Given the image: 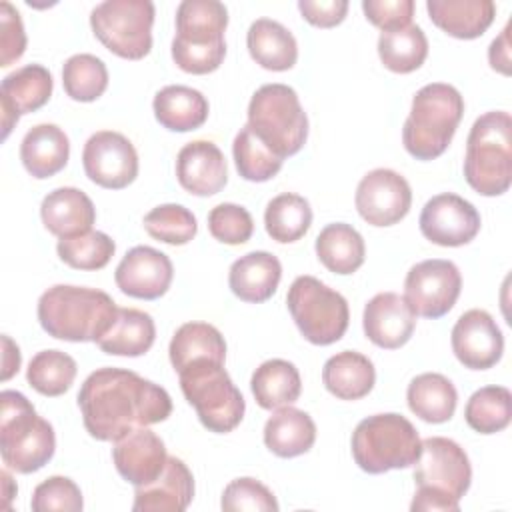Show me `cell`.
<instances>
[{"label":"cell","mask_w":512,"mask_h":512,"mask_svg":"<svg viewBox=\"0 0 512 512\" xmlns=\"http://www.w3.org/2000/svg\"><path fill=\"white\" fill-rule=\"evenodd\" d=\"M194 498V478L188 466L168 456L162 474L150 484L134 488V512H182Z\"/></svg>","instance_id":"cell-23"},{"label":"cell","mask_w":512,"mask_h":512,"mask_svg":"<svg viewBox=\"0 0 512 512\" xmlns=\"http://www.w3.org/2000/svg\"><path fill=\"white\" fill-rule=\"evenodd\" d=\"M246 46L252 60L272 72L290 70L298 60L296 38L284 24L272 18H258L250 24Z\"/></svg>","instance_id":"cell-29"},{"label":"cell","mask_w":512,"mask_h":512,"mask_svg":"<svg viewBox=\"0 0 512 512\" xmlns=\"http://www.w3.org/2000/svg\"><path fill=\"white\" fill-rule=\"evenodd\" d=\"M366 18L382 32L410 26L414 16V0H364Z\"/></svg>","instance_id":"cell-49"},{"label":"cell","mask_w":512,"mask_h":512,"mask_svg":"<svg viewBox=\"0 0 512 512\" xmlns=\"http://www.w3.org/2000/svg\"><path fill=\"white\" fill-rule=\"evenodd\" d=\"M180 388L204 428L216 434L232 432L244 418L246 402L232 378L216 360H194L178 372Z\"/></svg>","instance_id":"cell-8"},{"label":"cell","mask_w":512,"mask_h":512,"mask_svg":"<svg viewBox=\"0 0 512 512\" xmlns=\"http://www.w3.org/2000/svg\"><path fill=\"white\" fill-rule=\"evenodd\" d=\"M410 510L412 512H420V510H424V512H430V510L432 512H458L460 502L446 494L428 490V488H416Z\"/></svg>","instance_id":"cell-51"},{"label":"cell","mask_w":512,"mask_h":512,"mask_svg":"<svg viewBox=\"0 0 512 512\" xmlns=\"http://www.w3.org/2000/svg\"><path fill=\"white\" fill-rule=\"evenodd\" d=\"M282 278L280 260L264 250H254L232 262L228 286L236 298L250 304H260L272 298Z\"/></svg>","instance_id":"cell-25"},{"label":"cell","mask_w":512,"mask_h":512,"mask_svg":"<svg viewBox=\"0 0 512 512\" xmlns=\"http://www.w3.org/2000/svg\"><path fill=\"white\" fill-rule=\"evenodd\" d=\"M250 388L256 404L264 410H276L290 406L298 400L302 392V380L298 368L282 358H272L262 362L252 378Z\"/></svg>","instance_id":"cell-34"},{"label":"cell","mask_w":512,"mask_h":512,"mask_svg":"<svg viewBox=\"0 0 512 512\" xmlns=\"http://www.w3.org/2000/svg\"><path fill=\"white\" fill-rule=\"evenodd\" d=\"M64 92L76 102H94L108 88V68L94 54H74L62 66Z\"/></svg>","instance_id":"cell-42"},{"label":"cell","mask_w":512,"mask_h":512,"mask_svg":"<svg viewBox=\"0 0 512 512\" xmlns=\"http://www.w3.org/2000/svg\"><path fill=\"white\" fill-rule=\"evenodd\" d=\"M30 506L34 512H80L84 500L74 480L68 476H50L34 488Z\"/></svg>","instance_id":"cell-46"},{"label":"cell","mask_w":512,"mask_h":512,"mask_svg":"<svg viewBox=\"0 0 512 512\" xmlns=\"http://www.w3.org/2000/svg\"><path fill=\"white\" fill-rule=\"evenodd\" d=\"M170 362L176 372H180L184 366H188L194 360H226V342L218 328H214L208 322H186L182 324L168 346Z\"/></svg>","instance_id":"cell-36"},{"label":"cell","mask_w":512,"mask_h":512,"mask_svg":"<svg viewBox=\"0 0 512 512\" xmlns=\"http://www.w3.org/2000/svg\"><path fill=\"white\" fill-rule=\"evenodd\" d=\"M232 154L238 174L248 182H266L282 168V158L276 156L252 130L242 126L232 142Z\"/></svg>","instance_id":"cell-41"},{"label":"cell","mask_w":512,"mask_h":512,"mask_svg":"<svg viewBox=\"0 0 512 512\" xmlns=\"http://www.w3.org/2000/svg\"><path fill=\"white\" fill-rule=\"evenodd\" d=\"M366 338L378 348L396 350L404 346L416 328V314L396 292H380L372 296L362 314Z\"/></svg>","instance_id":"cell-21"},{"label":"cell","mask_w":512,"mask_h":512,"mask_svg":"<svg viewBox=\"0 0 512 512\" xmlns=\"http://www.w3.org/2000/svg\"><path fill=\"white\" fill-rule=\"evenodd\" d=\"M286 304L300 334L316 346L338 342L348 328L346 298L314 276H298L288 288Z\"/></svg>","instance_id":"cell-10"},{"label":"cell","mask_w":512,"mask_h":512,"mask_svg":"<svg viewBox=\"0 0 512 512\" xmlns=\"http://www.w3.org/2000/svg\"><path fill=\"white\" fill-rule=\"evenodd\" d=\"M0 404V454L4 466L18 474L40 470L56 450L52 424L36 414L22 392L2 390Z\"/></svg>","instance_id":"cell-6"},{"label":"cell","mask_w":512,"mask_h":512,"mask_svg":"<svg viewBox=\"0 0 512 512\" xmlns=\"http://www.w3.org/2000/svg\"><path fill=\"white\" fill-rule=\"evenodd\" d=\"M408 408L424 422L442 424L454 416L458 392L454 384L438 372H424L412 378L406 390Z\"/></svg>","instance_id":"cell-33"},{"label":"cell","mask_w":512,"mask_h":512,"mask_svg":"<svg viewBox=\"0 0 512 512\" xmlns=\"http://www.w3.org/2000/svg\"><path fill=\"white\" fill-rule=\"evenodd\" d=\"M414 482L418 488H428L460 502L472 482L468 454L458 442L444 436L422 440L420 456L414 462Z\"/></svg>","instance_id":"cell-13"},{"label":"cell","mask_w":512,"mask_h":512,"mask_svg":"<svg viewBox=\"0 0 512 512\" xmlns=\"http://www.w3.org/2000/svg\"><path fill=\"white\" fill-rule=\"evenodd\" d=\"M52 88V74L42 64H26L4 76L0 84V120L4 140L22 114L36 112L50 100Z\"/></svg>","instance_id":"cell-19"},{"label":"cell","mask_w":512,"mask_h":512,"mask_svg":"<svg viewBox=\"0 0 512 512\" xmlns=\"http://www.w3.org/2000/svg\"><path fill=\"white\" fill-rule=\"evenodd\" d=\"M354 204L368 224L392 226L408 214L412 190L402 174L390 168H374L358 182Z\"/></svg>","instance_id":"cell-15"},{"label":"cell","mask_w":512,"mask_h":512,"mask_svg":"<svg viewBox=\"0 0 512 512\" xmlns=\"http://www.w3.org/2000/svg\"><path fill=\"white\" fill-rule=\"evenodd\" d=\"M378 56L390 72H414L428 56V38L416 24L382 32L378 38Z\"/></svg>","instance_id":"cell-37"},{"label":"cell","mask_w":512,"mask_h":512,"mask_svg":"<svg viewBox=\"0 0 512 512\" xmlns=\"http://www.w3.org/2000/svg\"><path fill=\"white\" fill-rule=\"evenodd\" d=\"M316 442V424L308 412L294 406L276 408L264 424V444L280 458L306 454Z\"/></svg>","instance_id":"cell-28"},{"label":"cell","mask_w":512,"mask_h":512,"mask_svg":"<svg viewBox=\"0 0 512 512\" xmlns=\"http://www.w3.org/2000/svg\"><path fill=\"white\" fill-rule=\"evenodd\" d=\"M316 256L330 272L352 274L364 264V238L346 222L328 224L316 236Z\"/></svg>","instance_id":"cell-35"},{"label":"cell","mask_w":512,"mask_h":512,"mask_svg":"<svg viewBox=\"0 0 512 512\" xmlns=\"http://www.w3.org/2000/svg\"><path fill=\"white\" fill-rule=\"evenodd\" d=\"M154 4L150 0H106L92 8L94 36L116 56L140 60L152 48Z\"/></svg>","instance_id":"cell-11"},{"label":"cell","mask_w":512,"mask_h":512,"mask_svg":"<svg viewBox=\"0 0 512 512\" xmlns=\"http://www.w3.org/2000/svg\"><path fill=\"white\" fill-rule=\"evenodd\" d=\"M166 460L168 454L162 438L148 428H136L114 440L112 446V462L118 474L134 488L156 480Z\"/></svg>","instance_id":"cell-20"},{"label":"cell","mask_w":512,"mask_h":512,"mask_svg":"<svg viewBox=\"0 0 512 512\" xmlns=\"http://www.w3.org/2000/svg\"><path fill=\"white\" fill-rule=\"evenodd\" d=\"M70 158V140L56 124L32 126L20 144V160L26 172L38 180L58 174Z\"/></svg>","instance_id":"cell-26"},{"label":"cell","mask_w":512,"mask_h":512,"mask_svg":"<svg viewBox=\"0 0 512 512\" xmlns=\"http://www.w3.org/2000/svg\"><path fill=\"white\" fill-rule=\"evenodd\" d=\"M176 178L194 196L218 194L228 182L222 150L210 140H192L176 156Z\"/></svg>","instance_id":"cell-22"},{"label":"cell","mask_w":512,"mask_h":512,"mask_svg":"<svg viewBox=\"0 0 512 512\" xmlns=\"http://www.w3.org/2000/svg\"><path fill=\"white\" fill-rule=\"evenodd\" d=\"M312 224V208L308 200L294 192L274 196L264 210V226L272 240L290 244L300 240Z\"/></svg>","instance_id":"cell-38"},{"label":"cell","mask_w":512,"mask_h":512,"mask_svg":"<svg viewBox=\"0 0 512 512\" xmlns=\"http://www.w3.org/2000/svg\"><path fill=\"white\" fill-rule=\"evenodd\" d=\"M488 62L496 72L510 76V22L504 26L500 36L492 40L488 48Z\"/></svg>","instance_id":"cell-52"},{"label":"cell","mask_w":512,"mask_h":512,"mask_svg":"<svg viewBox=\"0 0 512 512\" xmlns=\"http://www.w3.org/2000/svg\"><path fill=\"white\" fill-rule=\"evenodd\" d=\"M228 10L218 0H182L176 8L172 60L188 74H210L226 56Z\"/></svg>","instance_id":"cell-3"},{"label":"cell","mask_w":512,"mask_h":512,"mask_svg":"<svg viewBox=\"0 0 512 512\" xmlns=\"http://www.w3.org/2000/svg\"><path fill=\"white\" fill-rule=\"evenodd\" d=\"M248 126L282 160L300 152L308 138V116L296 90L278 82L252 94Z\"/></svg>","instance_id":"cell-9"},{"label":"cell","mask_w":512,"mask_h":512,"mask_svg":"<svg viewBox=\"0 0 512 512\" xmlns=\"http://www.w3.org/2000/svg\"><path fill=\"white\" fill-rule=\"evenodd\" d=\"M464 114V98L444 82L422 86L402 128V144L416 160H434L450 146Z\"/></svg>","instance_id":"cell-4"},{"label":"cell","mask_w":512,"mask_h":512,"mask_svg":"<svg viewBox=\"0 0 512 512\" xmlns=\"http://www.w3.org/2000/svg\"><path fill=\"white\" fill-rule=\"evenodd\" d=\"M56 252L64 264L76 270H100L116 252L114 240L98 230H88L78 236L60 238Z\"/></svg>","instance_id":"cell-43"},{"label":"cell","mask_w":512,"mask_h":512,"mask_svg":"<svg viewBox=\"0 0 512 512\" xmlns=\"http://www.w3.org/2000/svg\"><path fill=\"white\" fill-rule=\"evenodd\" d=\"M40 218L50 234L70 238L92 230L96 208L90 196L80 188L62 186L44 196L40 204Z\"/></svg>","instance_id":"cell-24"},{"label":"cell","mask_w":512,"mask_h":512,"mask_svg":"<svg viewBox=\"0 0 512 512\" xmlns=\"http://www.w3.org/2000/svg\"><path fill=\"white\" fill-rule=\"evenodd\" d=\"M352 458L368 474L408 468L420 456L422 440L414 424L396 412L374 414L352 432Z\"/></svg>","instance_id":"cell-7"},{"label":"cell","mask_w":512,"mask_h":512,"mask_svg":"<svg viewBox=\"0 0 512 512\" xmlns=\"http://www.w3.org/2000/svg\"><path fill=\"white\" fill-rule=\"evenodd\" d=\"M426 10L440 30L460 40L482 36L496 14L492 0H428Z\"/></svg>","instance_id":"cell-27"},{"label":"cell","mask_w":512,"mask_h":512,"mask_svg":"<svg viewBox=\"0 0 512 512\" xmlns=\"http://www.w3.org/2000/svg\"><path fill=\"white\" fill-rule=\"evenodd\" d=\"M208 230L218 242L238 246L250 240L254 220L244 206L222 202L208 212Z\"/></svg>","instance_id":"cell-45"},{"label":"cell","mask_w":512,"mask_h":512,"mask_svg":"<svg viewBox=\"0 0 512 512\" xmlns=\"http://www.w3.org/2000/svg\"><path fill=\"white\" fill-rule=\"evenodd\" d=\"M466 424L478 434L502 432L512 420V394L504 386L476 390L464 408Z\"/></svg>","instance_id":"cell-39"},{"label":"cell","mask_w":512,"mask_h":512,"mask_svg":"<svg viewBox=\"0 0 512 512\" xmlns=\"http://www.w3.org/2000/svg\"><path fill=\"white\" fill-rule=\"evenodd\" d=\"M462 290V276L454 262L430 258L414 264L404 280V300L416 316L440 318L448 314Z\"/></svg>","instance_id":"cell-12"},{"label":"cell","mask_w":512,"mask_h":512,"mask_svg":"<svg viewBox=\"0 0 512 512\" xmlns=\"http://www.w3.org/2000/svg\"><path fill=\"white\" fill-rule=\"evenodd\" d=\"M144 228L154 240L172 246L188 244L198 232L194 214L182 204H160L152 208L144 216Z\"/></svg>","instance_id":"cell-44"},{"label":"cell","mask_w":512,"mask_h":512,"mask_svg":"<svg viewBox=\"0 0 512 512\" xmlns=\"http://www.w3.org/2000/svg\"><path fill=\"white\" fill-rule=\"evenodd\" d=\"M0 478H2V488H4V508H10V500L16 496V484L12 482V476L8 474V470H2V474H0Z\"/></svg>","instance_id":"cell-54"},{"label":"cell","mask_w":512,"mask_h":512,"mask_svg":"<svg viewBox=\"0 0 512 512\" xmlns=\"http://www.w3.org/2000/svg\"><path fill=\"white\" fill-rule=\"evenodd\" d=\"M26 50V32L20 12L6 0L0 2V66H10Z\"/></svg>","instance_id":"cell-48"},{"label":"cell","mask_w":512,"mask_h":512,"mask_svg":"<svg viewBox=\"0 0 512 512\" xmlns=\"http://www.w3.org/2000/svg\"><path fill=\"white\" fill-rule=\"evenodd\" d=\"M154 116L166 130L190 132L200 128L208 118V100L196 88L170 84L156 92Z\"/></svg>","instance_id":"cell-31"},{"label":"cell","mask_w":512,"mask_h":512,"mask_svg":"<svg viewBox=\"0 0 512 512\" xmlns=\"http://www.w3.org/2000/svg\"><path fill=\"white\" fill-rule=\"evenodd\" d=\"M2 344H4V356H2V380H10L18 370H20V350L18 346L12 342L10 336H2Z\"/></svg>","instance_id":"cell-53"},{"label":"cell","mask_w":512,"mask_h":512,"mask_svg":"<svg viewBox=\"0 0 512 512\" xmlns=\"http://www.w3.org/2000/svg\"><path fill=\"white\" fill-rule=\"evenodd\" d=\"M220 506L226 512H242V510L276 512L278 510V502L274 494L262 482L250 476L232 480L222 492Z\"/></svg>","instance_id":"cell-47"},{"label":"cell","mask_w":512,"mask_h":512,"mask_svg":"<svg viewBox=\"0 0 512 512\" xmlns=\"http://www.w3.org/2000/svg\"><path fill=\"white\" fill-rule=\"evenodd\" d=\"M156 338V326L148 312L138 308H118L110 328L96 340L98 348L112 356H142Z\"/></svg>","instance_id":"cell-32"},{"label":"cell","mask_w":512,"mask_h":512,"mask_svg":"<svg viewBox=\"0 0 512 512\" xmlns=\"http://www.w3.org/2000/svg\"><path fill=\"white\" fill-rule=\"evenodd\" d=\"M174 268L170 258L152 246L130 248L116 266V286L132 298L156 300L172 284Z\"/></svg>","instance_id":"cell-18"},{"label":"cell","mask_w":512,"mask_h":512,"mask_svg":"<svg viewBox=\"0 0 512 512\" xmlns=\"http://www.w3.org/2000/svg\"><path fill=\"white\" fill-rule=\"evenodd\" d=\"M36 312L48 336L66 342H96L114 322L118 306L102 290L56 284L40 296Z\"/></svg>","instance_id":"cell-2"},{"label":"cell","mask_w":512,"mask_h":512,"mask_svg":"<svg viewBox=\"0 0 512 512\" xmlns=\"http://www.w3.org/2000/svg\"><path fill=\"white\" fill-rule=\"evenodd\" d=\"M322 382L326 390L340 400H360L374 388L376 370L368 356L354 350H342L326 360Z\"/></svg>","instance_id":"cell-30"},{"label":"cell","mask_w":512,"mask_h":512,"mask_svg":"<svg viewBox=\"0 0 512 512\" xmlns=\"http://www.w3.org/2000/svg\"><path fill=\"white\" fill-rule=\"evenodd\" d=\"M86 176L108 190H122L138 176V154L134 144L120 132H94L82 150Z\"/></svg>","instance_id":"cell-14"},{"label":"cell","mask_w":512,"mask_h":512,"mask_svg":"<svg viewBox=\"0 0 512 512\" xmlns=\"http://www.w3.org/2000/svg\"><path fill=\"white\" fill-rule=\"evenodd\" d=\"M298 10L306 22L318 28H332L346 18V0H300Z\"/></svg>","instance_id":"cell-50"},{"label":"cell","mask_w":512,"mask_h":512,"mask_svg":"<svg viewBox=\"0 0 512 512\" xmlns=\"http://www.w3.org/2000/svg\"><path fill=\"white\" fill-rule=\"evenodd\" d=\"M78 406L86 432L100 442H114L136 428L164 422L172 412V398L132 370L104 366L82 382Z\"/></svg>","instance_id":"cell-1"},{"label":"cell","mask_w":512,"mask_h":512,"mask_svg":"<svg viewBox=\"0 0 512 512\" xmlns=\"http://www.w3.org/2000/svg\"><path fill=\"white\" fill-rule=\"evenodd\" d=\"M452 352L470 370H488L500 362L504 336L496 320L480 308L464 312L452 328Z\"/></svg>","instance_id":"cell-17"},{"label":"cell","mask_w":512,"mask_h":512,"mask_svg":"<svg viewBox=\"0 0 512 512\" xmlns=\"http://www.w3.org/2000/svg\"><path fill=\"white\" fill-rule=\"evenodd\" d=\"M76 360L62 350H42L32 356L26 380L42 396H60L70 390L76 378Z\"/></svg>","instance_id":"cell-40"},{"label":"cell","mask_w":512,"mask_h":512,"mask_svg":"<svg viewBox=\"0 0 512 512\" xmlns=\"http://www.w3.org/2000/svg\"><path fill=\"white\" fill-rule=\"evenodd\" d=\"M464 178L482 196H500L512 182V118L492 110L474 120L464 156Z\"/></svg>","instance_id":"cell-5"},{"label":"cell","mask_w":512,"mask_h":512,"mask_svg":"<svg viewBox=\"0 0 512 512\" xmlns=\"http://www.w3.org/2000/svg\"><path fill=\"white\" fill-rule=\"evenodd\" d=\"M420 232L438 246H464L480 232V214L472 202L454 192L432 196L420 212Z\"/></svg>","instance_id":"cell-16"}]
</instances>
